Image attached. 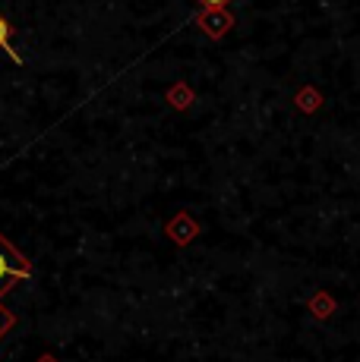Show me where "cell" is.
Masks as SVG:
<instances>
[{
	"instance_id": "cell-3",
	"label": "cell",
	"mask_w": 360,
	"mask_h": 362,
	"mask_svg": "<svg viewBox=\"0 0 360 362\" xmlns=\"http://www.w3.org/2000/svg\"><path fill=\"white\" fill-rule=\"evenodd\" d=\"M13 325H16V318H13V312H6L4 305H0V337H4V334L10 331Z\"/></svg>"
},
{
	"instance_id": "cell-1",
	"label": "cell",
	"mask_w": 360,
	"mask_h": 362,
	"mask_svg": "<svg viewBox=\"0 0 360 362\" xmlns=\"http://www.w3.org/2000/svg\"><path fill=\"white\" fill-rule=\"evenodd\" d=\"M26 277H32V264L26 262L23 255L4 240V236H0V296L10 293L13 284L26 281Z\"/></svg>"
},
{
	"instance_id": "cell-2",
	"label": "cell",
	"mask_w": 360,
	"mask_h": 362,
	"mask_svg": "<svg viewBox=\"0 0 360 362\" xmlns=\"http://www.w3.org/2000/svg\"><path fill=\"white\" fill-rule=\"evenodd\" d=\"M10 38H13V25L6 23L4 13H0V51H6L13 60H16V64H23V60H19V54H16V47L10 45Z\"/></svg>"
},
{
	"instance_id": "cell-4",
	"label": "cell",
	"mask_w": 360,
	"mask_h": 362,
	"mask_svg": "<svg viewBox=\"0 0 360 362\" xmlns=\"http://www.w3.org/2000/svg\"><path fill=\"white\" fill-rule=\"evenodd\" d=\"M203 6H209V10H221L225 4H231V0H199Z\"/></svg>"
}]
</instances>
